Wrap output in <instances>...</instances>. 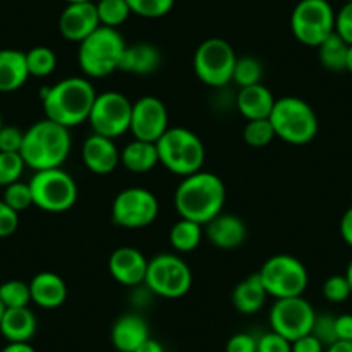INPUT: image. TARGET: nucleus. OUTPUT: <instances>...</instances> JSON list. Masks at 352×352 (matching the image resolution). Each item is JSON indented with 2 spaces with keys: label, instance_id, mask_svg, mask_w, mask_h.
I'll list each match as a JSON object with an SVG mask.
<instances>
[{
  "label": "nucleus",
  "instance_id": "obj_1",
  "mask_svg": "<svg viewBox=\"0 0 352 352\" xmlns=\"http://www.w3.org/2000/svg\"><path fill=\"white\" fill-rule=\"evenodd\" d=\"M226 188L218 175L199 171L185 176L175 192V209L180 218L204 226L223 212Z\"/></svg>",
  "mask_w": 352,
  "mask_h": 352
},
{
  "label": "nucleus",
  "instance_id": "obj_2",
  "mask_svg": "<svg viewBox=\"0 0 352 352\" xmlns=\"http://www.w3.org/2000/svg\"><path fill=\"white\" fill-rule=\"evenodd\" d=\"M97 92L87 78L71 76L42 90V104L47 120L66 128L88 121Z\"/></svg>",
  "mask_w": 352,
  "mask_h": 352
},
{
  "label": "nucleus",
  "instance_id": "obj_3",
  "mask_svg": "<svg viewBox=\"0 0 352 352\" xmlns=\"http://www.w3.org/2000/svg\"><path fill=\"white\" fill-rule=\"evenodd\" d=\"M71 144L69 128L45 118L25 131L19 154L25 164L35 171L63 168L69 157Z\"/></svg>",
  "mask_w": 352,
  "mask_h": 352
},
{
  "label": "nucleus",
  "instance_id": "obj_4",
  "mask_svg": "<svg viewBox=\"0 0 352 352\" xmlns=\"http://www.w3.org/2000/svg\"><path fill=\"white\" fill-rule=\"evenodd\" d=\"M159 164L178 176H190L202 171L206 161L204 142L188 128H168L155 142Z\"/></svg>",
  "mask_w": 352,
  "mask_h": 352
},
{
  "label": "nucleus",
  "instance_id": "obj_5",
  "mask_svg": "<svg viewBox=\"0 0 352 352\" xmlns=\"http://www.w3.org/2000/svg\"><path fill=\"white\" fill-rule=\"evenodd\" d=\"M126 43L116 28L99 26L92 35L80 42L78 63L88 78H106L120 69Z\"/></svg>",
  "mask_w": 352,
  "mask_h": 352
},
{
  "label": "nucleus",
  "instance_id": "obj_6",
  "mask_svg": "<svg viewBox=\"0 0 352 352\" xmlns=\"http://www.w3.org/2000/svg\"><path fill=\"white\" fill-rule=\"evenodd\" d=\"M270 123L275 137L290 145H306L318 135V116L313 107L299 97H282L275 100Z\"/></svg>",
  "mask_w": 352,
  "mask_h": 352
},
{
  "label": "nucleus",
  "instance_id": "obj_7",
  "mask_svg": "<svg viewBox=\"0 0 352 352\" xmlns=\"http://www.w3.org/2000/svg\"><path fill=\"white\" fill-rule=\"evenodd\" d=\"M261 282L268 296L275 299L302 296L307 289V270L297 257L289 254H276L264 261L259 272Z\"/></svg>",
  "mask_w": 352,
  "mask_h": 352
},
{
  "label": "nucleus",
  "instance_id": "obj_8",
  "mask_svg": "<svg viewBox=\"0 0 352 352\" xmlns=\"http://www.w3.org/2000/svg\"><path fill=\"white\" fill-rule=\"evenodd\" d=\"M144 285L164 299H180L192 289V270L175 254H159L148 259Z\"/></svg>",
  "mask_w": 352,
  "mask_h": 352
},
{
  "label": "nucleus",
  "instance_id": "obj_9",
  "mask_svg": "<svg viewBox=\"0 0 352 352\" xmlns=\"http://www.w3.org/2000/svg\"><path fill=\"white\" fill-rule=\"evenodd\" d=\"M33 194V206L47 212L69 211L78 201V185L63 168L35 171L28 182Z\"/></svg>",
  "mask_w": 352,
  "mask_h": 352
},
{
  "label": "nucleus",
  "instance_id": "obj_10",
  "mask_svg": "<svg viewBox=\"0 0 352 352\" xmlns=\"http://www.w3.org/2000/svg\"><path fill=\"white\" fill-rule=\"evenodd\" d=\"M290 28L302 45H321L335 32L333 8L328 0H300L290 16Z\"/></svg>",
  "mask_w": 352,
  "mask_h": 352
},
{
  "label": "nucleus",
  "instance_id": "obj_11",
  "mask_svg": "<svg viewBox=\"0 0 352 352\" xmlns=\"http://www.w3.org/2000/svg\"><path fill=\"white\" fill-rule=\"evenodd\" d=\"M236 54L223 38H208L194 54V71L199 80L212 88H221L232 81Z\"/></svg>",
  "mask_w": 352,
  "mask_h": 352
},
{
  "label": "nucleus",
  "instance_id": "obj_12",
  "mask_svg": "<svg viewBox=\"0 0 352 352\" xmlns=\"http://www.w3.org/2000/svg\"><path fill=\"white\" fill-rule=\"evenodd\" d=\"M133 104L120 92L97 94L88 123L94 133L107 138H118L130 131Z\"/></svg>",
  "mask_w": 352,
  "mask_h": 352
},
{
  "label": "nucleus",
  "instance_id": "obj_13",
  "mask_svg": "<svg viewBox=\"0 0 352 352\" xmlns=\"http://www.w3.org/2000/svg\"><path fill=\"white\" fill-rule=\"evenodd\" d=\"M111 214H113V221L121 228H145L157 218L159 202L155 195L147 188H124L114 199Z\"/></svg>",
  "mask_w": 352,
  "mask_h": 352
},
{
  "label": "nucleus",
  "instance_id": "obj_14",
  "mask_svg": "<svg viewBox=\"0 0 352 352\" xmlns=\"http://www.w3.org/2000/svg\"><path fill=\"white\" fill-rule=\"evenodd\" d=\"M314 318V307L302 296L276 299L270 311L272 330L290 342L311 333Z\"/></svg>",
  "mask_w": 352,
  "mask_h": 352
},
{
  "label": "nucleus",
  "instance_id": "obj_15",
  "mask_svg": "<svg viewBox=\"0 0 352 352\" xmlns=\"http://www.w3.org/2000/svg\"><path fill=\"white\" fill-rule=\"evenodd\" d=\"M169 128V116L164 102L157 97H142L131 107L130 131L135 138L157 142Z\"/></svg>",
  "mask_w": 352,
  "mask_h": 352
},
{
  "label": "nucleus",
  "instance_id": "obj_16",
  "mask_svg": "<svg viewBox=\"0 0 352 352\" xmlns=\"http://www.w3.org/2000/svg\"><path fill=\"white\" fill-rule=\"evenodd\" d=\"M99 26L102 25H100L99 12H97V6L94 4V0L67 4L66 9L60 12L59 32L69 42H83Z\"/></svg>",
  "mask_w": 352,
  "mask_h": 352
},
{
  "label": "nucleus",
  "instance_id": "obj_17",
  "mask_svg": "<svg viewBox=\"0 0 352 352\" xmlns=\"http://www.w3.org/2000/svg\"><path fill=\"white\" fill-rule=\"evenodd\" d=\"M148 259L135 247H120L109 257V272L118 283L137 287L144 283Z\"/></svg>",
  "mask_w": 352,
  "mask_h": 352
},
{
  "label": "nucleus",
  "instance_id": "obj_18",
  "mask_svg": "<svg viewBox=\"0 0 352 352\" xmlns=\"http://www.w3.org/2000/svg\"><path fill=\"white\" fill-rule=\"evenodd\" d=\"M81 157L88 171L96 175H109L121 162V152L113 138L92 133L83 142Z\"/></svg>",
  "mask_w": 352,
  "mask_h": 352
},
{
  "label": "nucleus",
  "instance_id": "obj_19",
  "mask_svg": "<svg viewBox=\"0 0 352 352\" xmlns=\"http://www.w3.org/2000/svg\"><path fill=\"white\" fill-rule=\"evenodd\" d=\"M204 235L214 247L223 250L239 249L247 239V226L239 216L218 214L204 225Z\"/></svg>",
  "mask_w": 352,
  "mask_h": 352
},
{
  "label": "nucleus",
  "instance_id": "obj_20",
  "mask_svg": "<svg viewBox=\"0 0 352 352\" xmlns=\"http://www.w3.org/2000/svg\"><path fill=\"white\" fill-rule=\"evenodd\" d=\"M32 302L43 309L60 307L67 299V285L63 276L54 272H42L30 282Z\"/></svg>",
  "mask_w": 352,
  "mask_h": 352
},
{
  "label": "nucleus",
  "instance_id": "obj_21",
  "mask_svg": "<svg viewBox=\"0 0 352 352\" xmlns=\"http://www.w3.org/2000/svg\"><path fill=\"white\" fill-rule=\"evenodd\" d=\"M275 97L263 83L240 88L236 94V109L247 121L268 120L275 106Z\"/></svg>",
  "mask_w": 352,
  "mask_h": 352
},
{
  "label": "nucleus",
  "instance_id": "obj_22",
  "mask_svg": "<svg viewBox=\"0 0 352 352\" xmlns=\"http://www.w3.org/2000/svg\"><path fill=\"white\" fill-rule=\"evenodd\" d=\"M148 337L147 321L138 314L121 316L111 331V340L118 352H135Z\"/></svg>",
  "mask_w": 352,
  "mask_h": 352
},
{
  "label": "nucleus",
  "instance_id": "obj_23",
  "mask_svg": "<svg viewBox=\"0 0 352 352\" xmlns=\"http://www.w3.org/2000/svg\"><path fill=\"white\" fill-rule=\"evenodd\" d=\"M161 50L152 43H135V45H126L123 57H121L120 69L124 73L138 74H152L161 66Z\"/></svg>",
  "mask_w": 352,
  "mask_h": 352
},
{
  "label": "nucleus",
  "instance_id": "obj_24",
  "mask_svg": "<svg viewBox=\"0 0 352 352\" xmlns=\"http://www.w3.org/2000/svg\"><path fill=\"white\" fill-rule=\"evenodd\" d=\"M26 54L14 49L0 50V92H16L28 81Z\"/></svg>",
  "mask_w": 352,
  "mask_h": 352
},
{
  "label": "nucleus",
  "instance_id": "obj_25",
  "mask_svg": "<svg viewBox=\"0 0 352 352\" xmlns=\"http://www.w3.org/2000/svg\"><path fill=\"white\" fill-rule=\"evenodd\" d=\"M36 331V318L26 307H9L0 320V333L9 342H30Z\"/></svg>",
  "mask_w": 352,
  "mask_h": 352
},
{
  "label": "nucleus",
  "instance_id": "obj_26",
  "mask_svg": "<svg viewBox=\"0 0 352 352\" xmlns=\"http://www.w3.org/2000/svg\"><path fill=\"white\" fill-rule=\"evenodd\" d=\"M266 297H268V292L261 282L259 273H254V275H249L242 282L236 283L232 292V302L239 313L254 314L264 306Z\"/></svg>",
  "mask_w": 352,
  "mask_h": 352
},
{
  "label": "nucleus",
  "instance_id": "obj_27",
  "mask_svg": "<svg viewBox=\"0 0 352 352\" xmlns=\"http://www.w3.org/2000/svg\"><path fill=\"white\" fill-rule=\"evenodd\" d=\"M121 164L131 173L152 171L159 164L157 147H155L154 142L135 138L121 151Z\"/></svg>",
  "mask_w": 352,
  "mask_h": 352
},
{
  "label": "nucleus",
  "instance_id": "obj_28",
  "mask_svg": "<svg viewBox=\"0 0 352 352\" xmlns=\"http://www.w3.org/2000/svg\"><path fill=\"white\" fill-rule=\"evenodd\" d=\"M202 225L180 218L169 230V243L176 252H192L201 245Z\"/></svg>",
  "mask_w": 352,
  "mask_h": 352
},
{
  "label": "nucleus",
  "instance_id": "obj_29",
  "mask_svg": "<svg viewBox=\"0 0 352 352\" xmlns=\"http://www.w3.org/2000/svg\"><path fill=\"white\" fill-rule=\"evenodd\" d=\"M318 57L324 69L333 71V73H340L345 71V64H347V52L349 43H345L337 33H331L321 45L316 47Z\"/></svg>",
  "mask_w": 352,
  "mask_h": 352
},
{
  "label": "nucleus",
  "instance_id": "obj_30",
  "mask_svg": "<svg viewBox=\"0 0 352 352\" xmlns=\"http://www.w3.org/2000/svg\"><path fill=\"white\" fill-rule=\"evenodd\" d=\"M26 54V66H28L30 76L45 78L56 71L57 57L56 52L49 47H33Z\"/></svg>",
  "mask_w": 352,
  "mask_h": 352
},
{
  "label": "nucleus",
  "instance_id": "obj_31",
  "mask_svg": "<svg viewBox=\"0 0 352 352\" xmlns=\"http://www.w3.org/2000/svg\"><path fill=\"white\" fill-rule=\"evenodd\" d=\"M96 6L100 25L109 26V28L121 26L131 14V9L126 0H99Z\"/></svg>",
  "mask_w": 352,
  "mask_h": 352
},
{
  "label": "nucleus",
  "instance_id": "obj_32",
  "mask_svg": "<svg viewBox=\"0 0 352 352\" xmlns=\"http://www.w3.org/2000/svg\"><path fill=\"white\" fill-rule=\"evenodd\" d=\"M232 80L240 88L261 83V80H263V64H261L259 59L252 56L236 57Z\"/></svg>",
  "mask_w": 352,
  "mask_h": 352
},
{
  "label": "nucleus",
  "instance_id": "obj_33",
  "mask_svg": "<svg viewBox=\"0 0 352 352\" xmlns=\"http://www.w3.org/2000/svg\"><path fill=\"white\" fill-rule=\"evenodd\" d=\"M0 300L9 307H26L32 302V292H30V283L21 280H8L0 285Z\"/></svg>",
  "mask_w": 352,
  "mask_h": 352
},
{
  "label": "nucleus",
  "instance_id": "obj_34",
  "mask_svg": "<svg viewBox=\"0 0 352 352\" xmlns=\"http://www.w3.org/2000/svg\"><path fill=\"white\" fill-rule=\"evenodd\" d=\"M242 135L247 145L261 148L266 147L275 138V130H273V124L270 123V120H254L247 121Z\"/></svg>",
  "mask_w": 352,
  "mask_h": 352
},
{
  "label": "nucleus",
  "instance_id": "obj_35",
  "mask_svg": "<svg viewBox=\"0 0 352 352\" xmlns=\"http://www.w3.org/2000/svg\"><path fill=\"white\" fill-rule=\"evenodd\" d=\"M25 168L26 164L19 152H0V187L19 182Z\"/></svg>",
  "mask_w": 352,
  "mask_h": 352
},
{
  "label": "nucleus",
  "instance_id": "obj_36",
  "mask_svg": "<svg viewBox=\"0 0 352 352\" xmlns=\"http://www.w3.org/2000/svg\"><path fill=\"white\" fill-rule=\"evenodd\" d=\"M4 188L6 190L2 201H4L9 208L14 209V211H26V209L33 206V194L32 188H30V184L16 182V184L8 185V187Z\"/></svg>",
  "mask_w": 352,
  "mask_h": 352
},
{
  "label": "nucleus",
  "instance_id": "obj_37",
  "mask_svg": "<svg viewBox=\"0 0 352 352\" xmlns=\"http://www.w3.org/2000/svg\"><path fill=\"white\" fill-rule=\"evenodd\" d=\"M131 12L142 18H162L173 9L175 0H126Z\"/></svg>",
  "mask_w": 352,
  "mask_h": 352
},
{
  "label": "nucleus",
  "instance_id": "obj_38",
  "mask_svg": "<svg viewBox=\"0 0 352 352\" xmlns=\"http://www.w3.org/2000/svg\"><path fill=\"white\" fill-rule=\"evenodd\" d=\"M335 320H337V316H331L330 313L316 314V318H314L311 333H313L314 337L324 345V347H328V345H331L333 342L338 340L337 328H335Z\"/></svg>",
  "mask_w": 352,
  "mask_h": 352
},
{
  "label": "nucleus",
  "instance_id": "obj_39",
  "mask_svg": "<svg viewBox=\"0 0 352 352\" xmlns=\"http://www.w3.org/2000/svg\"><path fill=\"white\" fill-rule=\"evenodd\" d=\"M323 296L324 299L333 304L345 302L352 296L351 287H349L345 275H333L330 278H327V282L323 283Z\"/></svg>",
  "mask_w": 352,
  "mask_h": 352
},
{
  "label": "nucleus",
  "instance_id": "obj_40",
  "mask_svg": "<svg viewBox=\"0 0 352 352\" xmlns=\"http://www.w3.org/2000/svg\"><path fill=\"white\" fill-rule=\"evenodd\" d=\"M257 352H292V342L272 330L257 338Z\"/></svg>",
  "mask_w": 352,
  "mask_h": 352
},
{
  "label": "nucleus",
  "instance_id": "obj_41",
  "mask_svg": "<svg viewBox=\"0 0 352 352\" xmlns=\"http://www.w3.org/2000/svg\"><path fill=\"white\" fill-rule=\"evenodd\" d=\"M335 33L345 43L352 45V2H345L335 14Z\"/></svg>",
  "mask_w": 352,
  "mask_h": 352
},
{
  "label": "nucleus",
  "instance_id": "obj_42",
  "mask_svg": "<svg viewBox=\"0 0 352 352\" xmlns=\"http://www.w3.org/2000/svg\"><path fill=\"white\" fill-rule=\"evenodd\" d=\"M19 226V212L9 208L2 199H0V239L14 235Z\"/></svg>",
  "mask_w": 352,
  "mask_h": 352
},
{
  "label": "nucleus",
  "instance_id": "obj_43",
  "mask_svg": "<svg viewBox=\"0 0 352 352\" xmlns=\"http://www.w3.org/2000/svg\"><path fill=\"white\" fill-rule=\"evenodd\" d=\"M25 131L16 126H2L0 130V152H19Z\"/></svg>",
  "mask_w": 352,
  "mask_h": 352
},
{
  "label": "nucleus",
  "instance_id": "obj_44",
  "mask_svg": "<svg viewBox=\"0 0 352 352\" xmlns=\"http://www.w3.org/2000/svg\"><path fill=\"white\" fill-rule=\"evenodd\" d=\"M226 352H257V338L250 333H236L226 342Z\"/></svg>",
  "mask_w": 352,
  "mask_h": 352
},
{
  "label": "nucleus",
  "instance_id": "obj_45",
  "mask_svg": "<svg viewBox=\"0 0 352 352\" xmlns=\"http://www.w3.org/2000/svg\"><path fill=\"white\" fill-rule=\"evenodd\" d=\"M292 352H324V345L313 333H307L292 342Z\"/></svg>",
  "mask_w": 352,
  "mask_h": 352
},
{
  "label": "nucleus",
  "instance_id": "obj_46",
  "mask_svg": "<svg viewBox=\"0 0 352 352\" xmlns=\"http://www.w3.org/2000/svg\"><path fill=\"white\" fill-rule=\"evenodd\" d=\"M335 328H337L338 340L352 342V314H342L335 320Z\"/></svg>",
  "mask_w": 352,
  "mask_h": 352
},
{
  "label": "nucleus",
  "instance_id": "obj_47",
  "mask_svg": "<svg viewBox=\"0 0 352 352\" xmlns=\"http://www.w3.org/2000/svg\"><path fill=\"white\" fill-rule=\"evenodd\" d=\"M340 235L349 247H352V208L344 212L340 219Z\"/></svg>",
  "mask_w": 352,
  "mask_h": 352
},
{
  "label": "nucleus",
  "instance_id": "obj_48",
  "mask_svg": "<svg viewBox=\"0 0 352 352\" xmlns=\"http://www.w3.org/2000/svg\"><path fill=\"white\" fill-rule=\"evenodd\" d=\"M0 352H36L28 342H9Z\"/></svg>",
  "mask_w": 352,
  "mask_h": 352
},
{
  "label": "nucleus",
  "instance_id": "obj_49",
  "mask_svg": "<svg viewBox=\"0 0 352 352\" xmlns=\"http://www.w3.org/2000/svg\"><path fill=\"white\" fill-rule=\"evenodd\" d=\"M135 352H164V347H162L161 342H157V340H154V338L148 337L147 340H145L144 344H142Z\"/></svg>",
  "mask_w": 352,
  "mask_h": 352
},
{
  "label": "nucleus",
  "instance_id": "obj_50",
  "mask_svg": "<svg viewBox=\"0 0 352 352\" xmlns=\"http://www.w3.org/2000/svg\"><path fill=\"white\" fill-rule=\"evenodd\" d=\"M324 352H352V342L337 340L331 345H328Z\"/></svg>",
  "mask_w": 352,
  "mask_h": 352
},
{
  "label": "nucleus",
  "instance_id": "obj_51",
  "mask_svg": "<svg viewBox=\"0 0 352 352\" xmlns=\"http://www.w3.org/2000/svg\"><path fill=\"white\" fill-rule=\"evenodd\" d=\"M345 278H347L349 287H351V292H352V259L351 263L347 264V270H345Z\"/></svg>",
  "mask_w": 352,
  "mask_h": 352
},
{
  "label": "nucleus",
  "instance_id": "obj_52",
  "mask_svg": "<svg viewBox=\"0 0 352 352\" xmlns=\"http://www.w3.org/2000/svg\"><path fill=\"white\" fill-rule=\"evenodd\" d=\"M345 71H349V73H352V45H349L347 64H345Z\"/></svg>",
  "mask_w": 352,
  "mask_h": 352
},
{
  "label": "nucleus",
  "instance_id": "obj_53",
  "mask_svg": "<svg viewBox=\"0 0 352 352\" xmlns=\"http://www.w3.org/2000/svg\"><path fill=\"white\" fill-rule=\"evenodd\" d=\"M4 311H6V306L2 304V300H0V320H2V316H4Z\"/></svg>",
  "mask_w": 352,
  "mask_h": 352
},
{
  "label": "nucleus",
  "instance_id": "obj_54",
  "mask_svg": "<svg viewBox=\"0 0 352 352\" xmlns=\"http://www.w3.org/2000/svg\"><path fill=\"white\" fill-rule=\"evenodd\" d=\"M67 4H78V2H90V0H66Z\"/></svg>",
  "mask_w": 352,
  "mask_h": 352
},
{
  "label": "nucleus",
  "instance_id": "obj_55",
  "mask_svg": "<svg viewBox=\"0 0 352 352\" xmlns=\"http://www.w3.org/2000/svg\"><path fill=\"white\" fill-rule=\"evenodd\" d=\"M2 126H4V124H2V116H0V130H2Z\"/></svg>",
  "mask_w": 352,
  "mask_h": 352
},
{
  "label": "nucleus",
  "instance_id": "obj_56",
  "mask_svg": "<svg viewBox=\"0 0 352 352\" xmlns=\"http://www.w3.org/2000/svg\"><path fill=\"white\" fill-rule=\"evenodd\" d=\"M345 2H352V0H345Z\"/></svg>",
  "mask_w": 352,
  "mask_h": 352
}]
</instances>
